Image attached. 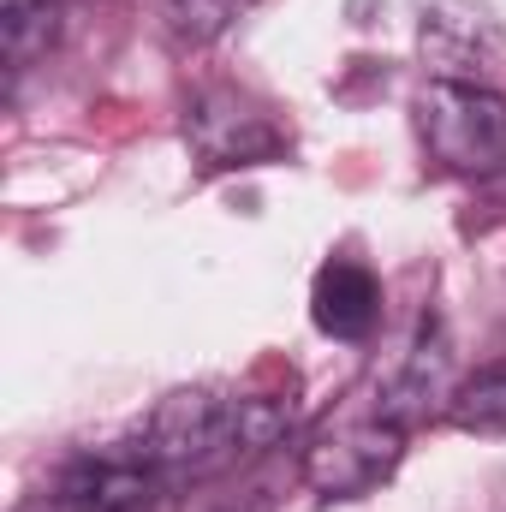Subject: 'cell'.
I'll use <instances>...</instances> for the list:
<instances>
[{"label": "cell", "instance_id": "cell-1", "mask_svg": "<svg viewBox=\"0 0 506 512\" xmlns=\"http://www.w3.org/2000/svg\"><path fill=\"white\" fill-rule=\"evenodd\" d=\"M292 429V411L262 393H227V387H179L167 393L143 429L131 435V459L149 465L161 483H197L215 471H233L239 459L268 453Z\"/></svg>", "mask_w": 506, "mask_h": 512}, {"label": "cell", "instance_id": "cell-2", "mask_svg": "<svg viewBox=\"0 0 506 512\" xmlns=\"http://www.w3.org/2000/svg\"><path fill=\"white\" fill-rule=\"evenodd\" d=\"M417 137L423 155L441 173L483 179L506 167V96L501 90H465V84H429L417 96Z\"/></svg>", "mask_w": 506, "mask_h": 512}, {"label": "cell", "instance_id": "cell-3", "mask_svg": "<svg viewBox=\"0 0 506 512\" xmlns=\"http://www.w3.org/2000/svg\"><path fill=\"white\" fill-rule=\"evenodd\" d=\"M399 459H405V429L370 405V411H346L322 423L298 471L322 501H364L399 471Z\"/></svg>", "mask_w": 506, "mask_h": 512}, {"label": "cell", "instance_id": "cell-4", "mask_svg": "<svg viewBox=\"0 0 506 512\" xmlns=\"http://www.w3.org/2000/svg\"><path fill=\"white\" fill-rule=\"evenodd\" d=\"M417 54L429 66V84L506 90V24L483 0H423Z\"/></svg>", "mask_w": 506, "mask_h": 512}, {"label": "cell", "instance_id": "cell-5", "mask_svg": "<svg viewBox=\"0 0 506 512\" xmlns=\"http://www.w3.org/2000/svg\"><path fill=\"white\" fill-rule=\"evenodd\" d=\"M185 143L197 149V161L209 173L221 167H256L274 161L286 149V131L268 120V108H256L239 90H209L185 108Z\"/></svg>", "mask_w": 506, "mask_h": 512}, {"label": "cell", "instance_id": "cell-6", "mask_svg": "<svg viewBox=\"0 0 506 512\" xmlns=\"http://www.w3.org/2000/svg\"><path fill=\"white\" fill-rule=\"evenodd\" d=\"M155 489L161 477L149 465H137L131 453H102V459L66 465L42 495L18 501L12 512H149Z\"/></svg>", "mask_w": 506, "mask_h": 512}, {"label": "cell", "instance_id": "cell-7", "mask_svg": "<svg viewBox=\"0 0 506 512\" xmlns=\"http://www.w3.org/2000/svg\"><path fill=\"white\" fill-rule=\"evenodd\" d=\"M441 393H447V334H441V322L429 316V322L417 328V340L405 346V358L387 370L376 411L393 417L399 429H411V423L429 417V405H435Z\"/></svg>", "mask_w": 506, "mask_h": 512}, {"label": "cell", "instance_id": "cell-8", "mask_svg": "<svg viewBox=\"0 0 506 512\" xmlns=\"http://www.w3.org/2000/svg\"><path fill=\"white\" fill-rule=\"evenodd\" d=\"M310 316L334 340H370V328H376V316H381V280L364 262L334 256L316 274V286H310Z\"/></svg>", "mask_w": 506, "mask_h": 512}, {"label": "cell", "instance_id": "cell-9", "mask_svg": "<svg viewBox=\"0 0 506 512\" xmlns=\"http://www.w3.org/2000/svg\"><path fill=\"white\" fill-rule=\"evenodd\" d=\"M60 0H12L6 6V18H0V30H6V72H12V84L36 66V60H48V48L60 42Z\"/></svg>", "mask_w": 506, "mask_h": 512}, {"label": "cell", "instance_id": "cell-10", "mask_svg": "<svg viewBox=\"0 0 506 512\" xmlns=\"http://www.w3.org/2000/svg\"><path fill=\"white\" fill-rule=\"evenodd\" d=\"M447 423L465 435H506V370H477L447 393Z\"/></svg>", "mask_w": 506, "mask_h": 512}, {"label": "cell", "instance_id": "cell-11", "mask_svg": "<svg viewBox=\"0 0 506 512\" xmlns=\"http://www.w3.org/2000/svg\"><path fill=\"white\" fill-rule=\"evenodd\" d=\"M251 12V0H167V24L179 42H221L239 18Z\"/></svg>", "mask_w": 506, "mask_h": 512}]
</instances>
